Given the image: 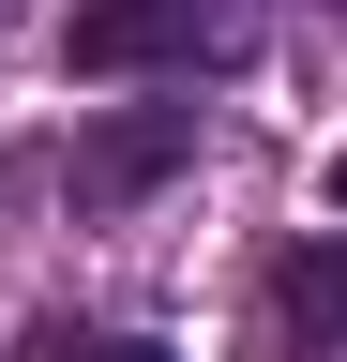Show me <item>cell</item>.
<instances>
[{"mask_svg":"<svg viewBox=\"0 0 347 362\" xmlns=\"http://www.w3.org/2000/svg\"><path fill=\"white\" fill-rule=\"evenodd\" d=\"M242 45H257V0H76V76H196Z\"/></svg>","mask_w":347,"mask_h":362,"instance_id":"cell-1","label":"cell"},{"mask_svg":"<svg viewBox=\"0 0 347 362\" xmlns=\"http://www.w3.org/2000/svg\"><path fill=\"white\" fill-rule=\"evenodd\" d=\"M196 166V106H121L76 136V211H136L151 181H182Z\"/></svg>","mask_w":347,"mask_h":362,"instance_id":"cell-2","label":"cell"},{"mask_svg":"<svg viewBox=\"0 0 347 362\" xmlns=\"http://www.w3.org/2000/svg\"><path fill=\"white\" fill-rule=\"evenodd\" d=\"M272 347L287 362H347V242H287L272 257Z\"/></svg>","mask_w":347,"mask_h":362,"instance_id":"cell-3","label":"cell"},{"mask_svg":"<svg viewBox=\"0 0 347 362\" xmlns=\"http://www.w3.org/2000/svg\"><path fill=\"white\" fill-rule=\"evenodd\" d=\"M30 362H166V347H151V332H76V317H46Z\"/></svg>","mask_w":347,"mask_h":362,"instance_id":"cell-4","label":"cell"},{"mask_svg":"<svg viewBox=\"0 0 347 362\" xmlns=\"http://www.w3.org/2000/svg\"><path fill=\"white\" fill-rule=\"evenodd\" d=\"M332 211H347V166H332Z\"/></svg>","mask_w":347,"mask_h":362,"instance_id":"cell-5","label":"cell"},{"mask_svg":"<svg viewBox=\"0 0 347 362\" xmlns=\"http://www.w3.org/2000/svg\"><path fill=\"white\" fill-rule=\"evenodd\" d=\"M332 16H347V0H332Z\"/></svg>","mask_w":347,"mask_h":362,"instance_id":"cell-6","label":"cell"}]
</instances>
